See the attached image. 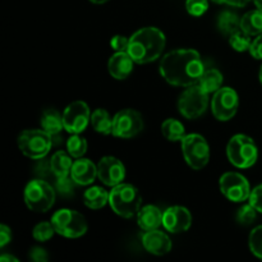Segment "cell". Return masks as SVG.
<instances>
[{
	"label": "cell",
	"instance_id": "cell-1",
	"mask_svg": "<svg viewBox=\"0 0 262 262\" xmlns=\"http://www.w3.org/2000/svg\"><path fill=\"white\" fill-rule=\"evenodd\" d=\"M205 66L199 51L178 49L166 54L160 61V74L171 86L189 87L199 83Z\"/></svg>",
	"mask_w": 262,
	"mask_h": 262
},
{
	"label": "cell",
	"instance_id": "cell-2",
	"mask_svg": "<svg viewBox=\"0 0 262 262\" xmlns=\"http://www.w3.org/2000/svg\"><path fill=\"white\" fill-rule=\"evenodd\" d=\"M165 43L163 31L156 27H143L130 36L127 51L135 63L147 64L160 58Z\"/></svg>",
	"mask_w": 262,
	"mask_h": 262
},
{
	"label": "cell",
	"instance_id": "cell-3",
	"mask_svg": "<svg viewBox=\"0 0 262 262\" xmlns=\"http://www.w3.org/2000/svg\"><path fill=\"white\" fill-rule=\"evenodd\" d=\"M142 197L132 184L120 183L113 187L109 194V205L113 211L124 219L136 216L141 209Z\"/></svg>",
	"mask_w": 262,
	"mask_h": 262
},
{
	"label": "cell",
	"instance_id": "cell-4",
	"mask_svg": "<svg viewBox=\"0 0 262 262\" xmlns=\"http://www.w3.org/2000/svg\"><path fill=\"white\" fill-rule=\"evenodd\" d=\"M227 155L235 168L247 169L257 161L258 150L252 138L246 135H235L228 142Z\"/></svg>",
	"mask_w": 262,
	"mask_h": 262
},
{
	"label": "cell",
	"instance_id": "cell-5",
	"mask_svg": "<svg viewBox=\"0 0 262 262\" xmlns=\"http://www.w3.org/2000/svg\"><path fill=\"white\" fill-rule=\"evenodd\" d=\"M53 146V136L43 129H26L18 137L20 152L33 160L45 158Z\"/></svg>",
	"mask_w": 262,
	"mask_h": 262
},
{
	"label": "cell",
	"instance_id": "cell-6",
	"mask_svg": "<svg viewBox=\"0 0 262 262\" xmlns=\"http://www.w3.org/2000/svg\"><path fill=\"white\" fill-rule=\"evenodd\" d=\"M51 224L58 234L66 238H79L86 234L87 222L81 212L71 209L58 210L51 217Z\"/></svg>",
	"mask_w": 262,
	"mask_h": 262
},
{
	"label": "cell",
	"instance_id": "cell-7",
	"mask_svg": "<svg viewBox=\"0 0 262 262\" xmlns=\"http://www.w3.org/2000/svg\"><path fill=\"white\" fill-rule=\"evenodd\" d=\"M25 202L31 211L46 212L54 206L55 191L48 182L33 179L25 188Z\"/></svg>",
	"mask_w": 262,
	"mask_h": 262
},
{
	"label": "cell",
	"instance_id": "cell-8",
	"mask_svg": "<svg viewBox=\"0 0 262 262\" xmlns=\"http://www.w3.org/2000/svg\"><path fill=\"white\" fill-rule=\"evenodd\" d=\"M184 160L194 170L205 168L210 160V146L205 137L197 133L186 135L181 141Z\"/></svg>",
	"mask_w": 262,
	"mask_h": 262
},
{
	"label": "cell",
	"instance_id": "cell-9",
	"mask_svg": "<svg viewBox=\"0 0 262 262\" xmlns=\"http://www.w3.org/2000/svg\"><path fill=\"white\" fill-rule=\"evenodd\" d=\"M209 106V94L202 91L199 84L187 87L178 100V110L187 119L200 118Z\"/></svg>",
	"mask_w": 262,
	"mask_h": 262
},
{
	"label": "cell",
	"instance_id": "cell-10",
	"mask_svg": "<svg viewBox=\"0 0 262 262\" xmlns=\"http://www.w3.org/2000/svg\"><path fill=\"white\" fill-rule=\"evenodd\" d=\"M239 99L238 94L230 87H222L214 92L211 99V110L214 117L220 122L230 120L238 112Z\"/></svg>",
	"mask_w": 262,
	"mask_h": 262
},
{
	"label": "cell",
	"instance_id": "cell-11",
	"mask_svg": "<svg viewBox=\"0 0 262 262\" xmlns=\"http://www.w3.org/2000/svg\"><path fill=\"white\" fill-rule=\"evenodd\" d=\"M220 191L232 202H243L250 199L251 187L247 178L235 171H228L220 177Z\"/></svg>",
	"mask_w": 262,
	"mask_h": 262
},
{
	"label": "cell",
	"instance_id": "cell-12",
	"mask_svg": "<svg viewBox=\"0 0 262 262\" xmlns=\"http://www.w3.org/2000/svg\"><path fill=\"white\" fill-rule=\"evenodd\" d=\"M143 129V119L133 109L120 110L113 118L112 135L118 138H132Z\"/></svg>",
	"mask_w": 262,
	"mask_h": 262
},
{
	"label": "cell",
	"instance_id": "cell-13",
	"mask_svg": "<svg viewBox=\"0 0 262 262\" xmlns=\"http://www.w3.org/2000/svg\"><path fill=\"white\" fill-rule=\"evenodd\" d=\"M64 129L71 135H78L91 123L90 107L83 101H74L69 104L63 112Z\"/></svg>",
	"mask_w": 262,
	"mask_h": 262
},
{
	"label": "cell",
	"instance_id": "cell-14",
	"mask_svg": "<svg viewBox=\"0 0 262 262\" xmlns=\"http://www.w3.org/2000/svg\"><path fill=\"white\" fill-rule=\"evenodd\" d=\"M97 177L105 186L115 187L124 181L125 168L117 158L105 156L97 164Z\"/></svg>",
	"mask_w": 262,
	"mask_h": 262
},
{
	"label": "cell",
	"instance_id": "cell-15",
	"mask_svg": "<svg viewBox=\"0 0 262 262\" xmlns=\"http://www.w3.org/2000/svg\"><path fill=\"white\" fill-rule=\"evenodd\" d=\"M192 216L188 209L183 206H171L164 211L163 225L166 232L183 233L191 228Z\"/></svg>",
	"mask_w": 262,
	"mask_h": 262
},
{
	"label": "cell",
	"instance_id": "cell-16",
	"mask_svg": "<svg viewBox=\"0 0 262 262\" xmlns=\"http://www.w3.org/2000/svg\"><path fill=\"white\" fill-rule=\"evenodd\" d=\"M143 248L148 253L155 256H164L170 252L171 250V241L164 232L159 229L147 230L141 237Z\"/></svg>",
	"mask_w": 262,
	"mask_h": 262
},
{
	"label": "cell",
	"instance_id": "cell-17",
	"mask_svg": "<svg viewBox=\"0 0 262 262\" xmlns=\"http://www.w3.org/2000/svg\"><path fill=\"white\" fill-rule=\"evenodd\" d=\"M133 63H135V60L128 54V51H117L109 59V63H107L110 76L115 79H119V81L128 78V76L133 71Z\"/></svg>",
	"mask_w": 262,
	"mask_h": 262
},
{
	"label": "cell",
	"instance_id": "cell-18",
	"mask_svg": "<svg viewBox=\"0 0 262 262\" xmlns=\"http://www.w3.org/2000/svg\"><path fill=\"white\" fill-rule=\"evenodd\" d=\"M71 177L78 186H89L97 177V166L89 159L79 158L72 165Z\"/></svg>",
	"mask_w": 262,
	"mask_h": 262
},
{
	"label": "cell",
	"instance_id": "cell-19",
	"mask_svg": "<svg viewBox=\"0 0 262 262\" xmlns=\"http://www.w3.org/2000/svg\"><path fill=\"white\" fill-rule=\"evenodd\" d=\"M163 214L164 212L154 205H146L141 207L137 214V223L140 228L145 232L147 230L158 229L160 225H163Z\"/></svg>",
	"mask_w": 262,
	"mask_h": 262
},
{
	"label": "cell",
	"instance_id": "cell-20",
	"mask_svg": "<svg viewBox=\"0 0 262 262\" xmlns=\"http://www.w3.org/2000/svg\"><path fill=\"white\" fill-rule=\"evenodd\" d=\"M72 156L69 152H64V151H56L50 160V170L56 178H63V177L71 176L72 170Z\"/></svg>",
	"mask_w": 262,
	"mask_h": 262
},
{
	"label": "cell",
	"instance_id": "cell-21",
	"mask_svg": "<svg viewBox=\"0 0 262 262\" xmlns=\"http://www.w3.org/2000/svg\"><path fill=\"white\" fill-rule=\"evenodd\" d=\"M41 127L50 136H58L64 129L63 115L55 109H48L41 115Z\"/></svg>",
	"mask_w": 262,
	"mask_h": 262
},
{
	"label": "cell",
	"instance_id": "cell-22",
	"mask_svg": "<svg viewBox=\"0 0 262 262\" xmlns=\"http://www.w3.org/2000/svg\"><path fill=\"white\" fill-rule=\"evenodd\" d=\"M109 194L102 187H91L83 193V204L92 210L102 209L105 205L109 204Z\"/></svg>",
	"mask_w": 262,
	"mask_h": 262
},
{
	"label": "cell",
	"instance_id": "cell-23",
	"mask_svg": "<svg viewBox=\"0 0 262 262\" xmlns=\"http://www.w3.org/2000/svg\"><path fill=\"white\" fill-rule=\"evenodd\" d=\"M241 30L250 36L262 33V10H250L241 18Z\"/></svg>",
	"mask_w": 262,
	"mask_h": 262
},
{
	"label": "cell",
	"instance_id": "cell-24",
	"mask_svg": "<svg viewBox=\"0 0 262 262\" xmlns=\"http://www.w3.org/2000/svg\"><path fill=\"white\" fill-rule=\"evenodd\" d=\"M200 87H201L202 91H205L206 94H214L217 90L222 89L223 84V74L222 72L217 71V69L211 68L207 69L204 72V74L201 76L199 81Z\"/></svg>",
	"mask_w": 262,
	"mask_h": 262
},
{
	"label": "cell",
	"instance_id": "cell-25",
	"mask_svg": "<svg viewBox=\"0 0 262 262\" xmlns=\"http://www.w3.org/2000/svg\"><path fill=\"white\" fill-rule=\"evenodd\" d=\"M217 28L224 36H232L241 31V18L230 10H224L217 18Z\"/></svg>",
	"mask_w": 262,
	"mask_h": 262
},
{
	"label": "cell",
	"instance_id": "cell-26",
	"mask_svg": "<svg viewBox=\"0 0 262 262\" xmlns=\"http://www.w3.org/2000/svg\"><path fill=\"white\" fill-rule=\"evenodd\" d=\"M91 125L100 135H112L113 119L105 109H96L91 115Z\"/></svg>",
	"mask_w": 262,
	"mask_h": 262
},
{
	"label": "cell",
	"instance_id": "cell-27",
	"mask_svg": "<svg viewBox=\"0 0 262 262\" xmlns=\"http://www.w3.org/2000/svg\"><path fill=\"white\" fill-rule=\"evenodd\" d=\"M161 132H163L164 137L170 142H176V141H182L186 137V128L182 124L179 120L169 118L165 122L161 124Z\"/></svg>",
	"mask_w": 262,
	"mask_h": 262
},
{
	"label": "cell",
	"instance_id": "cell-28",
	"mask_svg": "<svg viewBox=\"0 0 262 262\" xmlns=\"http://www.w3.org/2000/svg\"><path fill=\"white\" fill-rule=\"evenodd\" d=\"M67 150L72 158H82L87 151V141L82 136H79V133L78 135H72L67 141Z\"/></svg>",
	"mask_w": 262,
	"mask_h": 262
},
{
	"label": "cell",
	"instance_id": "cell-29",
	"mask_svg": "<svg viewBox=\"0 0 262 262\" xmlns=\"http://www.w3.org/2000/svg\"><path fill=\"white\" fill-rule=\"evenodd\" d=\"M229 43L235 51H239V53H243V51H250L251 48V41L250 35L243 32L242 30L238 31V32L233 33L232 36H229Z\"/></svg>",
	"mask_w": 262,
	"mask_h": 262
},
{
	"label": "cell",
	"instance_id": "cell-30",
	"mask_svg": "<svg viewBox=\"0 0 262 262\" xmlns=\"http://www.w3.org/2000/svg\"><path fill=\"white\" fill-rule=\"evenodd\" d=\"M54 233L56 232L55 229H54L51 222H41L33 228L32 235L36 241H38V242H46V241H49L50 238H53Z\"/></svg>",
	"mask_w": 262,
	"mask_h": 262
},
{
	"label": "cell",
	"instance_id": "cell-31",
	"mask_svg": "<svg viewBox=\"0 0 262 262\" xmlns=\"http://www.w3.org/2000/svg\"><path fill=\"white\" fill-rule=\"evenodd\" d=\"M257 210L252 206L251 204L243 205L237 212V220L241 225H251L257 217Z\"/></svg>",
	"mask_w": 262,
	"mask_h": 262
},
{
	"label": "cell",
	"instance_id": "cell-32",
	"mask_svg": "<svg viewBox=\"0 0 262 262\" xmlns=\"http://www.w3.org/2000/svg\"><path fill=\"white\" fill-rule=\"evenodd\" d=\"M250 250L256 257L262 258V225H258L250 234Z\"/></svg>",
	"mask_w": 262,
	"mask_h": 262
},
{
	"label": "cell",
	"instance_id": "cell-33",
	"mask_svg": "<svg viewBox=\"0 0 262 262\" xmlns=\"http://www.w3.org/2000/svg\"><path fill=\"white\" fill-rule=\"evenodd\" d=\"M186 9L192 17H201L209 9V0H186Z\"/></svg>",
	"mask_w": 262,
	"mask_h": 262
},
{
	"label": "cell",
	"instance_id": "cell-34",
	"mask_svg": "<svg viewBox=\"0 0 262 262\" xmlns=\"http://www.w3.org/2000/svg\"><path fill=\"white\" fill-rule=\"evenodd\" d=\"M76 182L72 179L71 176L63 177V178H56V189L60 192V194L69 196L73 193V188Z\"/></svg>",
	"mask_w": 262,
	"mask_h": 262
},
{
	"label": "cell",
	"instance_id": "cell-35",
	"mask_svg": "<svg viewBox=\"0 0 262 262\" xmlns=\"http://www.w3.org/2000/svg\"><path fill=\"white\" fill-rule=\"evenodd\" d=\"M248 201H250V204L252 205L260 214H262V184L255 187V188L251 191Z\"/></svg>",
	"mask_w": 262,
	"mask_h": 262
},
{
	"label": "cell",
	"instance_id": "cell-36",
	"mask_svg": "<svg viewBox=\"0 0 262 262\" xmlns=\"http://www.w3.org/2000/svg\"><path fill=\"white\" fill-rule=\"evenodd\" d=\"M128 45H129V38H127L125 36L122 35H115L114 37L110 40V46H112L113 50L115 51H127Z\"/></svg>",
	"mask_w": 262,
	"mask_h": 262
},
{
	"label": "cell",
	"instance_id": "cell-37",
	"mask_svg": "<svg viewBox=\"0 0 262 262\" xmlns=\"http://www.w3.org/2000/svg\"><path fill=\"white\" fill-rule=\"evenodd\" d=\"M250 54L252 58L257 59V60H262V33L256 36L255 40L252 41L250 48Z\"/></svg>",
	"mask_w": 262,
	"mask_h": 262
},
{
	"label": "cell",
	"instance_id": "cell-38",
	"mask_svg": "<svg viewBox=\"0 0 262 262\" xmlns=\"http://www.w3.org/2000/svg\"><path fill=\"white\" fill-rule=\"evenodd\" d=\"M30 258L35 262H46L49 260V255L45 248L33 247L30 251Z\"/></svg>",
	"mask_w": 262,
	"mask_h": 262
},
{
	"label": "cell",
	"instance_id": "cell-39",
	"mask_svg": "<svg viewBox=\"0 0 262 262\" xmlns=\"http://www.w3.org/2000/svg\"><path fill=\"white\" fill-rule=\"evenodd\" d=\"M12 241V230L5 224L0 225V247L4 248Z\"/></svg>",
	"mask_w": 262,
	"mask_h": 262
},
{
	"label": "cell",
	"instance_id": "cell-40",
	"mask_svg": "<svg viewBox=\"0 0 262 262\" xmlns=\"http://www.w3.org/2000/svg\"><path fill=\"white\" fill-rule=\"evenodd\" d=\"M251 0H224L225 4L232 5V7H237V8H242L245 5H247Z\"/></svg>",
	"mask_w": 262,
	"mask_h": 262
},
{
	"label": "cell",
	"instance_id": "cell-41",
	"mask_svg": "<svg viewBox=\"0 0 262 262\" xmlns=\"http://www.w3.org/2000/svg\"><path fill=\"white\" fill-rule=\"evenodd\" d=\"M0 260H2V262H18L17 257H14L12 255H8V253H3Z\"/></svg>",
	"mask_w": 262,
	"mask_h": 262
},
{
	"label": "cell",
	"instance_id": "cell-42",
	"mask_svg": "<svg viewBox=\"0 0 262 262\" xmlns=\"http://www.w3.org/2000/svg\"><path fill=\"white\" fill-rule=\"evenodd\" d=\"M252 2L255 3V5L258 8V9L262 10V0H252Z\"/></svg>",
	"mask_w": 262,
	"mask_h": 262
},
{
	"label": "cell",
	"instance_id": "cell-43",
	"mask_svg": "<svg viewBox=\"0 0 262 262\" xmlns=\"http://www.w3.org/2000/svg\"><path fill=\"white\" fill-rule=\"evenodd\" d=\"M91 3H94V4H104V3L109 2V0H90Z\"/></svg>",
	"mask_w": 262,
	"mask_h": 262
},
{
	"label": "cell",
	"instance_id": "cell-44",
	"mask_svg": "<svg viewBox=\"0 0 262 262\" xmlns=\"http://www.w3.org/2000/svg\"><path fill=\"white\" fill-rule=\"evenodd\" d=\"M211 2L216 3V4H224V0H211Z\"/></svg>",
	"mask_w": 262,
	"mask_h": 262
},
{
	"label": "cell",
	"instance_id": "cell-45",
	"mask_svg": "<svg viewBox=\"0 0 262 262\" xmlns=\"http://www.w3.org/2000/svg\"><path fill=\"white\" fill-rule=\"evenodd\" d=\"M260 82H261V84H262V67H261V69H260Z\"/></svg>",
	"mask_w": 262,
	"mask_h": 262
}]
</instances>
